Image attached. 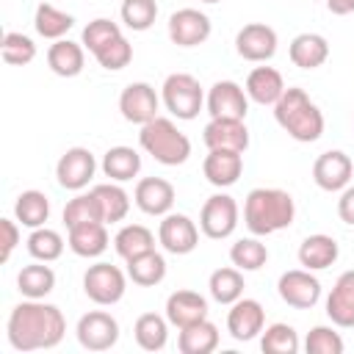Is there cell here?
<instances>
[{
	"instance_id": "6da1fadb",
	"label": "cell",
	"mask_w": 354,
	"mask_h": 354,
	"mask_svg": "<svg viewBox=\"0 0 354 354\" xmlns=\"http://www.w3.org/2000/svg\"><path fill=\"white\" fill-rule=\"evenodd\" d=\"M66 321L64 313L55 304H47L41 299H25L19 301L6 324V335L11 348L17 351H39V348H55L64 340Z\"/></svg>"
},
{
	"instance_id": "7a4b0ae2",
	"label": "cell",
	"mask_w": 354,
	"mask_h": 354,
	"mask_svg": "<svg viewBox=\"0 0 354 354\" xmlns=\"http://www.w3.org/2000/svg\"><path fill=\"white\" fill-rule=\"evenodd\" d=\"M296 218L293 196L282 188H252L243 202V224L252 235H274Z\"/></svg>"
},
{
	"instance_id": "3957f363",
	"label": "cell",
	"mask_w": 354,
	"mask_h": 354,
	"mask_svg": "<svg viewBox=\"0 0 354 354\" xmlns=\"http://www.w3.org/2000/svg\"><path fill=\"white\" fill-rule=\"evenodd\" d=\"M274 119L293 141L301 144L318 141L324 133V113L307 97L304 88H285L274 105Z\"/></svg>"
},
{
	"instance_id": "277c9868",
	"label": "cell",
	"mask_w": 354,
	"mask_h": 354,
	"mask_svg": "<svg viewBox=\"0 0 354 354\" xmlns=\"http://www.w3.org/2000/svg\"><path fill=\"white\" fill-rule=\"evenodd\" d=\"M138 144H141V149L147 155H152L163 166H180L191 155L188 136L183 130H177V124L171 119H166V116H155L152 122L141 124Z\"/></svg>"
},
{
	"instance_id": "5b68a950",
	"label": "cell",
	"mask_w": 354,
	"mask_h": 354,
	"mask_svg": "<svg viewBox=\"0 0 354 354\" xmlns=\"http://www.w3.org/2000/svg\"><path fill=\"white\" fill-rule=\"evenodd\" d=\"M163 105L171 116L177 119H196L202 105H205V94L202 86L194 75L188 72H174L163 80Z\"/></svg>"
},
{
	"instance_id": "8992f818",
	"label": "cell",
	"mask_w": 354,
	"mask_h": 354,
	"mask_svg": "<svg viewBox=\"0 0 354 354\" xmlns=\"http://www.w3.org/2000/svg\"><path fill=\"white\" fill-rule=\"evenodd\" d=\"M83 290H86V296L94 304L111 307V304H116L124 296L127 279H124V274L116 266H111V263H94L83 274Z\"/></svg>"
},
{
	"instance_id": "52a82bcc",
	"label": "cell",
	"mask_w": 354,
	"mask_h": 354,
	"mask_svg": "<svg viewBox=\"0 0 354 354\" xmlns=\"http://www.w3.org/2000/svg\"><path fill=\"white\" fill-rule=\"evenodd\" d=\"M238 227V202L230 194H213L205 199L202 210H199V230L213 238H230Z\"/></svg>"
},
{
	"instance_id": "ba28073f",
	"label": "cell",
	"mask_w": 354,
	"mask_h": 354,
	"mask_svg": "<svg viewBox=\"0 0 354 354\" xmlns=\"http://www.w3.org/2000/svg\"><path fill=\"white\" fill-rule=\"evenodd\" d=\"M77 343L88 351H108L119 340V321L105 310H91L77 321Z\"/></svg>"
},
{
	"instance_id": "9c48e42d",
	"label": "cell",
	"mask_w": 354,
	"mask_h": 354,
	"mask_svg": "<svg viewBox=\"0 0 354 354\" xmlns=\"http://www.w3.org/2000/svg\"><path fill=\"white\" fill-rule=\"evenodd\" d=\"M210 119H246L249 94L235 80H216L205 97Z\"/></svg>"
},
{
	"instance_id": "30bf717a",
	"label": "cell",
	"mask_w": 354,
	"mask_h": 354,
	"mask_svg": "<svg viewBox=\"0 0 354 354\" xmlns=\"http://www.w3.org/2000/svg\"><path fill=\"white\" fill-rule=\"evenodd\" d=\"M277 290H279V299L296 310H310L318 304L321 299V282L313 271L307 268H293V271H285L277 282Z\"/></svg>"
},
{
	"instance_id": "8fae6325",
	"label": "cell",
	"mask_w": 354,
	"mask_h": 354,
	"mask_svg": "<svg viewBox=\"0 0 354 354\" xmlns=\"http://www.w3.org/2000/svg\"><path fill=\"white\" fill-rule=\"evenodd\" d=\"M97 171V160L91 155V149L86 147H72L66 149L58 163H55V177H58V185L66 188V191H83L91 177Z\"/></svg>"
},
{
	"instance_id": "7c38bea8",
	"label": "cell",
	"mask_w": 354,
	"mask_h": 354,
	"mask_svg": "<svg viewBox=\"0 0 354 354\" xmlns=\"http://www.w3.org/2000/svg\"><path fill=\"white\" fill-rule=\"evenodd\" d=\"M213 25H210V17L202 14L199 8H180L169 17V39L177 44V47H196V44H205L207 36H210Z\"/></svg>"
},
{
	"instance_id": "4fadbf2b",
	"label": "cell",
	"mask_w": 354,
	"mask_h": 354,
	"mask_svg": "<svg viewBox=\"0 0 354 354\" xmlns=\"http://www.w3.org/2000/svg\"><path fill=\"white\" fill-rule=\"evenodd\" d=\"M351 174H354V163L346 152L340 149H329V152H321L313 163V180L321 191H343L348 183H351Z\"/></svg>"
},
{
	"instance_id": "5bb4252c",
	"label": "cell",
	"mask_w": 354,
	"mask_h": 354,
	"mask_svg": "<svg viewBox=\"0 0 354 354\" xmlns=\"http://www.w3.org/2000/svg\"><path fill=\"white\" fill-rule=\"evenodd\" d=\"M158 241L169 254H188L199 243V230L185 213H166L158 227Z\"/></svg>"
},
{
	"instance_id": "9a60e30c",
	"label": "cell",
	"mask_w": 354,
	"mask_h": 354,
	"mask_svg": "<svg viewBox=\"0 0 354 354\" xmlns=\"http://www.w3.org/2000/svg\"><path fill=\"white\" fill-rule=\"evenodd\" d=\"M158 105H160V100H158L155 88H152L149 83H144V80L124 86L122 94H119V111H122V116H124L127 122H133V124H147V122H152V119L158 116Z\"/></svg>"
},
{
	"instance_id": "2e32d148",
	"label": "cell",
	"mask_w": 354,
	"mask_h": 354,
	"mask_svg": "<svg viewBox=\"0 0 354 354\" xmlns=\"http://www.w3.org/2000/svg\"><path fill=\"white\" fill-rule=\"evenodd\" d=\"M266 326V310L257 299H238L230 304V313H227V332L246 343V340H254Z\"/></svg>"
},
{
	"instance_id": "e0dca14e",
	"label": "cell",
	"mask_w": 354,
	"mask_h": 354,
	"mask_svg": "<svg viewBox=\"0 0 354 354\" xmlns=\"http://www.w3.org/2000/svg\"><path fill=\"white\" fill-rule=\"evenodd\" d=\"M235 50L246 61H268L277 53V30L266 22H249L238 30Z\"/></svg>"
},
{
	"instance_id": "ac0fdd59",
	"label": "cell",
	"mask_w": 354,
	"mask_h": 354,
	"mask_svg": "<svg viewBox=\"0 0 354 354\" xmlns=\"http://www.w3.org/2000/svg\"><path fill=\"white\" fill-rule=\"evenodd\" d=\"M202 141L207 149H235L246 152L249 147V130L243 119H210L202 130Z\"/></svg>"
},
{
	"instance_id": "d6986e66",
	"label": "cell",
	"mask_w": 354,
	"mask_h": 354,
	"mask_svg": "<svg viewBox=\"0 0 354 354\" xmlns=\"http://www.w3.org/2000/svg\"><path fill=\"white\" fill-rule=\"evenodd\" d=\"M133 199L147 216H166L174 205V185L163 177H144L136 183Z\"/></svg>"
},
{
	"instance_id": "ffe728a7",
	"label": "cell",
	"mask_w": 354,
	"mask_h": 354,
	"mask_svg": "<svg viewBox=\"0 0 354 354\" xmlns=\"http://www.w3.org/2000/svg\"><path fill=\"white\" fill-rule=\"evenodd\" d=\"M202 171H205V177H207L210 185L230 188V185L238 183V177L243 171V152H235V149H210L205 155Z\"/></svg>"
},
{
	"instance_id": "44dd1931",
	"label": "cell",
	"mask_w": 354,
	"mask_h": 354,
	"mask_svg": "<svg viewBox=\"0 0 354 354\" xmlns=\"http://www.w3.org/2000/svg\"><path fill=\"white\" fill-rule=\"evenodd\" d=\"M166 318L177 329L191 326L196 321H205L207 318V299L196 290H174L166 299Z\"/></svg>"
},
{
	"instance_id": "7402d4cb",
	"label": "cell",
	"mask_w": 354,
	"mask_h": 354,
	"mask_svg": "<svg viewBox=\"0 0 354 354\" xmlns=\"http://www.w3.org/2000/svg\"><path fill=\"white\" fill-rule=\"evenodd\" d=\"M326 315L335 326L354 329V268L343 271L326 296Z\"/></svg>"
},
{
	"instance_id": "603a6c76",
	"label": "cell",
	"mask_w": 354,
	"mask_h": 354,
	"mask_svg": "<svg viewBox=\"0 0 354 354\" xmlns=\"http://www.w3.org/2000/svg\"><path fill=\"white\" fill-rule=\"evenodd\" d=\"M340 254V246L332 235H324V232H315V235H307L299 246V263L307 268V271H324L329 266H335Z\"/></svg>"
},
{
	"instance_id": "cb8c5ba5",
	"label": "cell",
	"mask_w": 354,
	"mask_h": 354,
	"mask_svg": "<svg viewBox=\"0 0 354 354\" xmlns=\"http://www.w3.org/2000/svg\"><path fill=\"white\" fill-rule=\"evenodd\" d=\"M246 94L257 105H277V100L285 91V80L274 66H254L246 77Z\"/></svg>"
},
{
	"instance_id": "d4e9b609",
	"label": "cell",
	"mask_w": 354,
	"mask_h": 354,
	"mask_svg": "<svg viewBox=\"0 0 354 354\" xmlns=\"http://www.w3.org/2000/svg\"><path fill=\"white\" fill-rule=\"evenodd\" d=\"M66 246H69L77 257H100V254L108 249V230H105V221H88V224L69 227Z\"/></svg>"
},
{
	"instance_id": "484cf974",
	"label": "cell",
	"mask_w": 354,
	"mask_h": 354,
	"mask_svg": "<svg viewBox=\"0 0 354 354\" xmlns=\"http://www.w3.org/2000/svg\"><path fill=\"white\" fill-rule=\"evenodd\" d=\"M86 47L77 44V41H69V39H58L50 44L47 50V66L58 75V77H77L83 72V64H86Z\"/></svg>"
},
{
	"instance_id": "4316f807",
	"label": "cell",
	"mask_w": 354,
	"mask_h": 354,
	"mask_svg": "<svg viewBox=\"0 0 354 354\" xmlns=\"http://www.w3.org/2000/svg\"><path fill=\"white\" fill-rule=\"evenodd\" d=\"M288 55L299 69H318L329 58V41L321 33H299L288 47Z\"/></svg>"
},
{
	"instance_id": "83f0119b",
	"label": "cell",
	"mask_w": 354,
	"mask_h": 354,
	"mask_svg": "<svg viewBox=\"0 0 354 354\" xmlns=\"http://www.w3.org/2000/svg\"><path fill=\"white\" fill-rule=\"evenodd\" d=\"M127 277L141 288H155L166 277V260L160 252L149 249L144 254H136L127 260Z\"/></svg>"
},
{
	"instance_id": "f1b7e54d",
	"label": "cell",
	"mask_w": 354,
	"mask_h": 354,
	"mask_svg": "<svg viewBox=\"0 0 354 354\" xmlns=\"http://www.w3.org/2000/svg\"><path fill=\"white\" fill-rule=\"evenodd\" d=\"M102 171L113 183H127L141 171V155L133 147H111L102 155Z\"/></svg>"
},
{
	"instance_id": "f546056e",
	"label": "cell",
	"mask_w": 354,
	"mask_h": 354,
	"mask_svg": "<svg viewBox=\"0 0 354 354\" xmlns=\"http://www.w3.org/2000/svg\"><path fill=\"white\" fill-rule=\"evenodd\" d=\"M91 194H94V199H97V205H100V210H102V221H105V224H116V221H122V218L127 216V210H130V196H127V191H124L122 185H116L113 180L94 185Z\"/></svg>"
},
{
	"instance_id": "4dcf8cb0",
	"label": "cell",
	"mask_w": 354,
	"mask_h": 354,
	"mask_svg": "<svg viewBox=\"0 0 354 354\" xmlns=\"http://www.w3.org/2000/svg\"><path fill=\"white\" fill-rule=\"evenodd\" d=\"M216 346H218V329H216V324H210L207 318L180 329L177 348H180L183 354H210Z\"/></svg>"
},
{
	"instance_id": "1f68e13d",
	"label": "cell",
	"mask_w": 354,
	"mask_h": 354,
	"mask_svg": "<svg viewBox=\"0 0 354 354\" xmlns=\"http://www.w3.org/2000/svg\"><path fill=\"white\" fill-rule=\"evenodd\" d=\"M17 288L25 299H44L55 288V271L50 266H44L41 260L30 263L17 274Z\"/></svg>"
},
{
	"instance_id": "d6a6232c",
	"label": "cell",
	"mask_w": 354,
	"mask_h": 354,
	"mask_svg": "<svg viewBox=\"0 0 354 354\" xmlns=\"http://www.w3.org/2000/svg\"><path fill=\"white\" fill-rule=\"evenodd\" d=\"M14 216L22 227H30V230L44 227V221L50 218V199L36 188L22 191L14 202Z\"/></svg>"
},
{
	"instance_id": "836d02e7",
	"label": "cell",
	"mask_w": 354,
	"mask_h": 354,
	"mask_svg": "<svg viewBox=\"0 0 354 354\" xmlns=\"http://www.w3.org/2000/svg\"><path fill=\"white\" fill-rule=\"evenodd\" d=\"M133 335L144 351H160L169 340V318H163L158 313H144L136 318Z\"/></svg>"
},
{
	"instance_id": "e575fe53",
	"label": "cell",
	"mask_w": 354,
	"mask_h": 354,
	"mask_svg": "<svg viewBox=\"0 0 354 354\" xmlns=\"http://www.w3.org/2000/svg\"><path fill=\"white\" fill-rule=\"evenodd\" d=\"M33 25H36V33L39 36L58 41V39H64L69 33V28L75 25V17L66 14V11H61V8H55V6H50V3H39L36 6Z\"/></svg>"
},
{
	"instance_id": "d590c367",
	"label": "cell",
	"mask_w": 354,
	"mask_h": 354,
	"mask_svg": "<svg viewBox=\"0 0 354 354\" xmlns=\"http://www.w3.org/2000/svg\"><path fill=\"white\" fill-rule=\"evenodd\" d=\"M113 249L122 260H130L136 254H144V252L155 249V235L144 224H124L113 238Z\"/></svg>"
},
{
	"instance_id": "8d00e7d4",
	"label": "cell",
	"mask_w": 354,
	"mask_h": 354,
	"mask_svg": "<svg viewBox=\"0 0 354 354\" xmlns=\"http://www.w3.org/2000/svg\"><path fill=\"white\" fill-rule=\"evenodd\" d=\"M207 288H210V296L218 301V304H232L243 296V274L241 268H216L207 279Z\"/></svg>"
},
{
	"instance_id": "74e56055",
	"label": "cell",
	"mask_w": 354,
	"mask_h": 354,
	"mask_svg": "<svg viewBox=\"0 0 354 354\" xmlns=\"http://www.w3.org/2000/svg\"><path fill=\"white\" fill-rule=\"evenodd\" d=\"M28 252H30L33 260L53 263L64 254V238H61V232H55L50 227H36L28 235Z\"/></svg>"
},
{
	"instance_id": "f35d334b",
	"label": "cell",
	"mask_w": 354,
	"mask_h": 354,
	"mask_svg": "<svg viewBox=\"0 0 354 354\" xmlns=\"http://www.w3.org/2000/svg\"><path fill=\"white\" fill-rule=\"evenodd\" d=\"M230 260H232V266L241 268V271H257V268L266 266L268 249H266V243H260L257 238H241V241H235V243L230 246Z\"/></svg>"
},
{
	"instance_id": "ab89813d",
	"label": "cell",
	"mask_w": 354,
	"mask_h": 354,
	"mask_svg": "<svg viewBox=\"0 0 354 354\" xmlns=\"http://www.w3.org/2000/svg\"><path fill=\"white\" fill-rule=\"evenodd\" d=\"M0 53H3V61L11 64V66H25L36 58V44L30 36L19 33V30H8L3 33V41H0Z\"/></svg>"
},
{
	"instance_id": "60d3db41",
	"label": "cell",
	"mask_w": 354,
	"mask_h": 354,
	"mask_svg": "<svg viewBox=\"0 0 354 354\" xmlns=\"http://www.w3.org/2000/svg\"><path fill=\"white\" fill-rule=\"evenodd\" d=\"M122 36V28L113 22V19H108V17H97V19H91L86 28H83V33H80V44L94 55L97 50H102L105 44H111L113 39H119Z\"/></svg>"
},
{
	"instance_id": "b9f144b4",
	"label": "cell",
	"mask_w": 354,
	"mask_h": 354,
	"mask_svg": "<svg viewBox=\"0 0 354 354\" xmlns=\"http://www.w3.org/2000/svg\"><path fill=\"white\" fill-rule=\"evenodd\" d=\"M260 348L266 354H296L299 351V335L290 324H271L260 337Z\"/></svg>"
},
{
	"instance_id": "7bdbcfd3",
	"label": "cell",
	"mask_w": 354,
	"mask_h": 354,
	"mask_svg": "<svg viewBox=\"0 0 354 354\" xmlns=\"http://www.w3.org/2000/svg\"><path fill=\"white\" fill-rule=\"evenodd\" d=\"M88 221H102V210L94 199V194H77L75 199L66 202L64 207V224L66 230L69 227H77V224H88Z\"/></svg>"
},
{
	"instance_id": "ee69618b",
	"label": "cell",
	"mask_w": 354,
	"mask_h": 354,
	"mask_svg": "<svg viewBox=\"0 0 354 354\" xmlns=\"http://www.w3.org/2000/svg\"><path fill=\"white\" fill-rule=\"evenodd\" d=\"M119 14L130 30H149L158 17V3L155 0H124Z\"/></svg>"
},
{
	"instance_id": "f6af8a7d",
	"label": "cell",
	"mask_w": 354,
	"mask_h": 354,
	"mask_svg": "<svg viewBox=\"0 0 354 354\" xmlns=\"http://www.w3.org/2000/svg\"><path fill=\"white\" fill-rule=\"evenodd\" d=\"M94 58L100 61L102 69L119 72V69H124V66L133 61V44H130L124 36H119V39H113L111 44H105L102 50H97Z\"/></svg>"
},
{
	"instance_id": "bcb514c9",
	"label": "cell",
	"mask_w": 354,
	"mask_h": 354,
	"mask_svg": "<svg viewBox=\"0 0 354 354\" xmlns=\"http://www.w3.org/2000/svg\"><path fill=\"white\" fill-rule=\"evenodd\" d=\"M307 354H343V337L332 326H313L304 337Z\"/></svg>"
},
{
	"instance_id": "7dc6e473",
	"label": "cell",
	"mask_w": 354,
	"mask_h": 354,
	"mask_svg": "<svg viewBox=\"0 0 354 354\" xmlns=\"http://www.w3.org/2000/svg\"><path fill=\"white\" fill-rule=\"evenodd\" d=\"M19 243V227L14 218H0V263H8Z\"/></svg>"
},
{
	"instance_id": "c3c4849f",
	"label": "cell",
	"mask_w": 354,
	"mask_h": 354,
	"mask_svg": "<svg viewBox=\"0 0 354 354\" xmlns=\"http://www.w3.org/2000/svg\"><path fill=\"white\" fill-rule=\"evenodd\" d=\"M337 216L354 227V185H346L340 199H337Z\"/></svg>"
},
{
	"instance_id": "681fc988",
	"label": "cell",
	"mask_w": 354,
	"mask_h": 354,
	"mask_svg": "<svg viewBox=\"0 0 354 354\" xmlns=\"http://www.w3.org/2000/svg\"><path fill=\"white\" fill-rule=\"evenodd\" d=\"M326 8L332 14H337V17H343V14H351L354 11V0H326Z\"/></svg>"
},
{
	"instance_id": "f907efd6",
	"label": "cell",
	"mask_w": 354,
	"mask_h": 354,
	"mask_svg": "<svg viewBox=\"0 0 354 354\" xmlns=\"http://www.w3.org/2000/svg\"><path fill=\"white\" fill-rule=\"evenodd\" d=\"M202 3H218V0H202Z\"/></svg>"
}]
</instances>
